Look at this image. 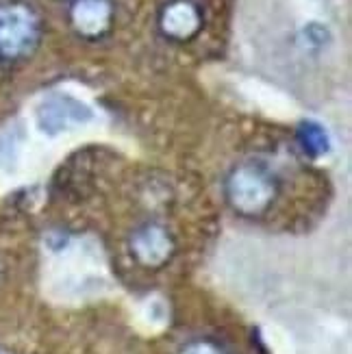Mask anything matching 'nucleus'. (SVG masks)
Segmentation results:
<instances>
[{
    "mask_svg": "<svg viewBox=\"0 0 352 354\" xmlns=\"http://www.w3.org/2000/svg\"><path fill=\"white\" fill-rule=\"evenodd\" d=\"M277 194L279 183L274 178L272 170L257 161L235 165L224 180L226 203L241 218H259V215H263L272 207Z\"/></svg>",
    "mask_w": 352,
    "mask_h": 354,
    "instance_id": "nucleus-1",
    "label": "nucleus"
},
{
    "mask_svg": "<svg viewBox=\"0 0 352 354\" xmlns=\"http://www.w3.org/2000/svg\"><path fill=\"white\" fill-rule=\"evenodd\" d=\"M41 41V18L24 0L0 3V61L28 59Z\"/></svg>",
    "mask_w": 352,
    "mask_h": 354,
    "instance_id": "nucleus-2",
    "label": "nucleus"
},
{
    "mask_svg": "<svg viewBox=\"0 0 352 354\" xmlns=\"http://www.w3.org/2000/svg\"><path fill=\"white\" fill-rule=\"evenodd\" d=\"M129 252L137 266L146 270H161L174 254V237L159 222H144L129 237Z\"/></svg>",
    "mask_w": 352,
    "mask_h": 354,
    "instance_id": "nucleus-3",
    "label": "nucleus"
},
{
    "mask_svg": "<svg viewBox=\"0 0 352 354\" xmlns=\"http://www.w3.org/2000/svg\"><path fill=\"white\" fill-rule=\"evenodd\" d=\"M94 118L91 109L72 96H50L37 106V127L46 135H59L72 127H81Z\"/></svg>",
    "mask_w": 352,
    "mask_h": 354,
    "instance_id": "nucleus-4",
    "label": "nucleus"
},
{
    "mask_svg": "<svg viewBox=\"0 0 352 354\" xmlns=\"http://www.w3.org/2000/svg\"><path fill=\"white\" fill-rule=\"evenodd\" d=\"M70 20L81 37L98 39L111 28L113 5L111 0H74L70 9Z\"/></svg>",
    "mask_w": 352,
    "mask_h": 354,
    "instance_id": "nucleus-5",
    "label": "nucleus"
},
{
    "mask_svg": "<svg viewBox=\"0 0 352 354\" xmlns=\"http://www.w3.org/2000/svg\"><path fill=\"white\" fill-rule=\"evenodd\" d=\"M159 26L165 37L174 41H187L203 28V13L192 0H174L161 11Z\"/></svg>",
    "mask_w": 352,
    "mask_h": 354,
    "instance_id": "nucleus-6",
    "label": "nucleus"
},
{
    "mask_svg": "<svg viewBox=\"0 0 352 354\" xmlns=\"http://www.w3.org/2000/svg\"><path fill=\"white\" fill-rule=\"evenodd\" d=\"M296 142L300 150L311 159H319L331 152V137L328 131L313 120H302L296 129Z\"/></svg>",
    "mask_w": 352,
    "mask_h": 354,
    "instance_id": "nucleus-7",
    "label": "nucleus"
},
{
    "mask_svg": "<svg viewBox=\"0 0 352 354\" xmlns=\"http://www.w3.org/2000/svg\"><path fill=\"white\" fill-rule=\"evenodd\" d=\"M178 354H226V350L216 339L196 337V339H189L185 346H180Z\"/></svg>",
    "mask_w": 352,
    "mask_h": 354,
    "instance_id": "nucleus-8",
    "label": "nucleus"
}]
</instances>
